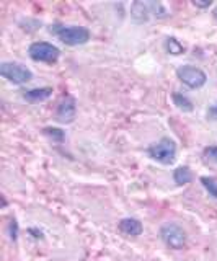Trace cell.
Wrapping results in <instances>:
<instances>
[{
	"mask_svg": "<svg viewBox=\"0 0 217 261\" xmlns=\"http://www.w3.org/2000/svg\"><path fill=\"white\" fill-rule=\"evenodd\" d=\"M215 16H217V12H215Z\"/></svg>",
	"mask_w": 217,
	"mask_h": 261,
	"instance_id": "cell-21",
	"label": "cell"
},
{
	"mask_svg": "<svg viewBox=\"0 0 217 261\" xmlns=\"http://www.w3.org/2000/svg\"><path fill=\"white\" fill-rule=\"evenodd\" d=\"M193 5L198 7V8H209L212 5L211 0H206V2H198V0H193Z\"/></svg>",
	"mask_w": 217,
	"mask_h": 261,
	"instance_id": "cell-20",
	"label": "cell"
},
{
	"mask_svg": "<svg viewBox=\"0 0 217 261\" xmlns=\"http://www.w3.org/2000/svg\"><path fill=\"white\" fill-rule=\"evenodd\" d=\"M23 98L30 103H39L47 100L52 95V88L51 87H41V88H30V90H23Z\"/></svg>",
	"mask_w": 217,
	"mask_h": 261,
	"instance_id": "cell-9",
	"label": "cell"
},
{
	"mask_svg": "<svg viewBox=\"0 0 217 261\" xmlns=\"http://www.w3.org/2000/svg\"><path fill=\"white\" fill-rule=\"evenodd\" d=\"M9 235H10L12 242H17V239H18V222L13 217L10 219V222H9Z\"/></svg>",
	"mask_w": 217,
	"mask_h": 261,
	"instance_id": "cell-18",
	"label": "cell"
},
{
	"mask_svg": "<svg viewBox=\"0 0 217 261\" xmlns=\"http://www.w3.org/2000/svg\"><path fill=\"white\" fill-rule=\"evenodd\" d=\"M75 116H77L75 96L72 95L62 96V100L58 105V110H56V121L61 122V124H70V122L75 121Z\"/></svg>",
	"mask_w": 217,
	"mask_h": 261,
	"instance_id": "cell-7",
	"label": "cell"
},
{
	"mask_svg": "<svg viewBox=\"0 0 217 261\" xmlns=\"http://www.w3.org/2000/svg\"><path fill=\"white\" fill-rule=\"evenodd\" d=\"M49 33L66 46H82L90 41V30L77 24L54 23L49 27Z\"/></svg>",
	"mask_w": 217,
	"mask_h": 261,
	"instance_id": "cell-1",
	"label": "cell"
},
{
	"mask_svg": "<svg viewBox=\"0 0 217 261\" xmlns=\"http://www.w3.org/2000/svg\"><path fill=\"white\" fill-rule=\"evenodd\" d=\"M165 51L168 54H173V56H180V54H184V46L180 43L176 38H167L165 39Z\"/></svg>",
	"mask_w": 217,
	"mask_h": 261,
	"instance_id": "cell-13",
	"label": "cell"
},
{
	"mask_svg": "<svg viewBox=\"0 0 217 261\" xmlns=\"http://www.w3.org/2000/svg\"><path fill=\"white\" fill-rule=\"evenodd\" d=\"M203 157L204 162L212 163V165H217V145H209L203 150Z\"/></svg>",
	"mask_w": 217,
	"mask_h": 261,
	"instance_id": "cell-15",
	"label": "cell"
},
{
	"mask_svg": "<svg viewBox=\"0 0 217 261\" xmlns=\"http://www.w3.org/2000/svg\"><path fill=\"white\" fill-rule=\"evenodd\" d=\"M160 239L172 250H183L186 247V230L176 222H167L160 227Z\"/></svg>",
	"mask_w": 217,
	"mask_h": 261,
	"instance_id": "cell-3",
	"label": "cell"
},
{
	"mask_svg": "<svg viewBox=\"0 0 217 261\" xmlns=\"http://www.w3.org/2000/svg\"><path fill=\"white\" fill-rule=\"evenodd\" d=\"M207 119L211 121H217V103H214L211 108L207 110Z\"/></svg>",
	"mask_w": 217,
	"mask_h": 261,
	"instance_id": "cell-19",
	"label": "cell"
},
{
	"mask_svg": "<svg viewBox=\"0 0 217 261\" xmlns=\"http://www.w3.org/2000/svg\"><path fill=\"white\" fill-rule=\"evenodd\" d=\"M176 77L181 82L183 85H186L188 88L198 90L201 87L206 85L207 82V75L203 69L195 67V65H181V67L176 69Z\"/></svg>",
	"mask_w": 217,
	"mask_h": 261,
	"instance_id": "cell-6",
	"label": "cell"
},
{
	"mask_svg": "<svg viewBox=\"0 0 217 261\" xmlns=\"http://www.w3.org/2000/svg\"><path fill=\"white\" fill-rule=\"evenodd\" d=\"M0 75L13 85H25L30 80H33V72L18 62H2Z\"/></svg>",
	"mask_w": 217,
	"mask_h": 261,
	"instance_id": "cell-5",
	"label": "cell"
},
{
	"mask_svg": "<svg viewBox=\"0 0 217 261\" xmlns=\"http://www.w3.org/2000/svg\"><path fill=\"white\" fill-rule=\"evenodd\" d=\"M44 134H47L51 139H54V141L58 142H62L64 137H66V134H64V130L58 129V127H46L44 129Z\"/></svg>",
	"mask_w": 217,
	"mask_h": 261,
	"instance_id": "cell-17",
	"label": "cell"
},
{
	"mask_svg": "<svg viewBox=\"0 0 217 261\" xmlns=\"http://www.w3.org/2000/svg\"><path fill=\"white\" fill-rule=\"evenodd\" d=\"M147 153L152 160L162 163V165H172L176 159V144L170 137H162L158 142L149 147Z\"/></svg>",
	"mask_w": 217,
	"mask_h": 261,
	"instance_id": "cell-2",
	"label": "cell"
},
{
	"mask_svg": "<svg viewBox=\"0 0 217 261\" xmlns=\"http://www.w3.org/2000/svg\"><path fill=\"white\" fill-rule=\"evenodd\" d=\"M172 100H173V105L176 106V108H178L180 111H183V113H191L193 110H195L193 101L189 100L186 95H183V93H173Z\"/></svg>",
	"mask_w": 217,
	"mask_h": 261,
	"instance_id": "cell-11",
	"label": "cell"
},
{
	"mask_svg": "<svg viewBox=\"0 0 217 261\" xmlns=\"http://www.w3.org/2000/svg\"><path fill=\"white\" fill-rule=\"evenodd\" d=\"M191 179H193V173L188 167H178L173 171V181L178 186H184L191 183Z\"/></svg>",
	"mask_w": 217,
	"mask_h": 261,
	"instance_id": "cell-12",
	"label": "cell"
},
{
	"mask_svg": "<svg viewBox=\"0 0 217 261\" xmlns=\"http://www.w3.org/2000/svg\"><path fill=\"white\" fill-rule=\"evenodd\" d=\"M131 18L135 23H146L150 18V7L147 2H134L131 5Z\"/></svg>",
	"mask_w": 217,
	"mask_h": 261,
	"instance_id": "cell-10",
	"label": "cell"
},
{
	"mask_svg": "<svg viewBox=\"0 0 217 261\" xmlns=\"http://www.w3.org/2000/svg\"><path fill=\"white\" fill-rule=\"evenodd\" d=\"M149 7H150V13H154V16H157V18H165L168 15L167 8L160 2H149Z\"/></svg>",
	"mask_w": 217,
	"mask_h": 261,
	"instance_id": "cell-16",
	"label": "cell"
},
{
	"mask_svg": "<svg viewBox=\"0 0 217 261\" xmlns=\"http://www.w3.org/2000/svg\"><path fill=\"white\" fill-rule=\"evenodd\" d=\"M201 185H203V188L209 193V196H212L214 199H217V178L201 176Z\"/></svg>",
	"mask_w": 217,
	"mask_h": 261,
	"instance_id": "cell-14",
	"label": "cell"
},
{
	"mask_svg": "<svg viewBox=\"0 0 217 261\" xmlns=\"http://www.w3.org/2000/svg\"><path fill=\"white\" fill-rule=\"evenodd\" d=\"M28 54L35 62L56 64L61 57V49L47 41H35L28 47Z\"/></svg>",
	"mask_w": 217,
	"mask_h": 261,
	"instance_id": "cell-4",
	"label": "cell"
},
{
	"mask_svg": "<svg viewBox=\"0 0 217 261\" xmlns=\"http://www.w3.org/2000/svg\"><path fill=\"white\" fill-rule=\"evenodd\" d=\"M118 228L119 232L126 237H139L144 230L142 227V222L139 219H134V217H126V219H121L118 224Z\"/></svg>",
	"mask_w": 217,
	"mask_h": 261,
	"instance_id": "cell-8",
	"label": "cell"
}]
</instances>
